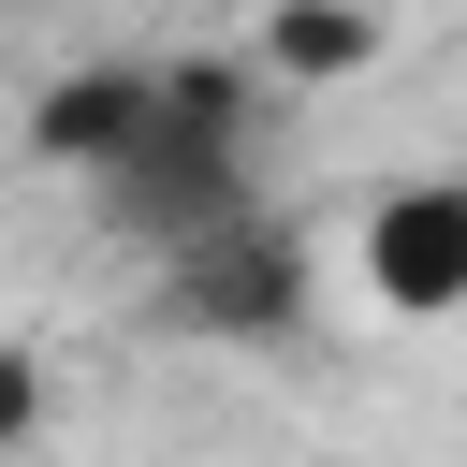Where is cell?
Returning a JSON list of instances; mask_svg holds the SVG:
<instances>
[{"instance_id": "cell-3", "label": "cell", "mask_w": 467, "mask_h": 467, "mask_svg": "<svg viewBox=\"0 0 467 467\" xmlns=\"http://www.w3.org/2000/svg\"><path fill=\"white\" fill-rule=\"evenodd\" d=\"M350 248H365V292H379L394 321H452V306H467V175L379 190Z\"/></svg>"}, {"instance_id": "cell-5", "label": "cell", "mask_w": 467, "mask_h": 467, "mask_svg": "<svg viewBox=\"0 0 467 467\" xmlns=\"http://www.w3.org/2000/svg\"><path fill=\"white\" fill-rule=\"evenodd\" d=\"M263 58H277L292 88H336V73L379 58V15H350V0H277V15H263Z\"/></svg>"}, {"instance_id": "cell-1", "label": "cell", "mask_w": 467, "mask_h": 467, "mask_svg": "<svg viewBox=\"0 0 467 467\" xmlns=\"http://www.w3.org/2000/svg\"><path fill=\"white\" fill-rule=\"evenodd\" d=\"M102 219L146 234L161 263L204 248V234H234V219H263V204H248V88H234V73H161V117H146V146L102 175Z\"/></svg>"}, {"instance_id": "cell-6", "label": "cell", "mask_w": 467, "mask_h": 467, "mask_svg": "<svg viewBox=\"0 0 467 467\" xmlns=\"http://www.w3.org/2000/svg\"><path fill=\"white\" fill-rule=\"evenodd\" d=\"M29 423H44V350H15V336H0V452H15Z\"/></svg>"}, {"instance_id": "cell-2", "label": "cell", "mask_w": 467, "mask_h": 467, "mask_svg": "<svg viewBox=\"0 0 467 467\" xmlns=\"http://www.w3.org/2000/svg\"><path fill=\"white\" fill-rule=\"evenodd\" d=\"M161 321H175V336L277 350V336L306 321V234H292V219H234V234L175 248V263H161Z\"/></svg>"}, {"instance_id": "cell-4", "label": "cell", "mask_w": 467, "mask_h": 467, "mask_svg": "<svg viewBox=\"0 0 467 467\" xmlns=\"http://www.w3.org/2000/svg\"><path fill=\"white\" fill-rule=\"evenodd\" d=\"M146 117H161V73H146V58H102V73H58V88L29 102V146L73 161V175H117V161L146 146Z\"/></svg>"}]
</instances>
